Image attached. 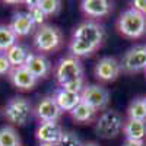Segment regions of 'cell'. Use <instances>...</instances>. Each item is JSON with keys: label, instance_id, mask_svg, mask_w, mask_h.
I'll list each match as a JSON object with an SVG mask.
<instances>
[{"label": "cell", "instance_id": "83f0119b", "mask_svg": "<svg viewBox=\"0 0 146 146\" xmlns=\"http://www.w3.org/2000/svg\"><path fill=\"white\" fill-rule=\"evenodd\" d=\"M121 146H146L145 142H139V140H124Z\"/></svg>", "mask_w": 146, "mask_h": 146}, {"label": "cell", "instance_id": "9a60e30c", "mask_svg": "<svg viewBox=\"0 0 146 146\" xmlns=\"http://www.w3.org/2000/svg\"><path fill=\"white\" fill-rule=\"evenodd\" d=\"M10 29L16 34V36H28L34 31H36V25L34 23L32 18L28 15V12H16L12 16V21L9 23Z\"/></svg>", "mask_w": 146, "mask_h": 146}, {"label": "cell", "instance_id": "7a4b0ae2", "mask_svg": "<svg viewBox=\"0 0 146 146\" xmlns=\"http://www.w3.org/2000/svg\"><path fill=\"white\" fill-rule=\"evenodd\" d=\"M3 117L9 123V126H27L34 117V105L25 96H12L3 108Z\"/></svg>", "mask_w": 146, "mask_h": 146}, {"label": "cell", "instance_id": "4dcf8cb0", "mask_svg": "<svg viewBox=\"0 0 146 146\" xmlns=\"http://www.w3.org/2000/svg\"><path fill=\"white\" fill-rule=\"evenodd\" d=\"M143 100H145V104H146V96H143Z\"/></svg>", "mask_w": 146, "mask_h": 146}, {"label": "cell", "instance_id": "52a82bcc", "mask_svg": "<svg viewBox=\"0 0 146 146\" xmlns=\"http://www.w3.org/2000/svg\"><path fill=\"white\" fill-rule=\"evenodd\" d=\"M120 66H121V73H126V75L146 72V44L129 48L121 57Z\"/></svg>", "mask_w": 146, "mask_h": 146}, {"label": "cell", "instance_id": "d6986e66", "mask_svg": "<svg viewBox=\"0 0 146 146\" xmlns=\"http://www.w3.org/2000/svg\"><path fill=\"white\" fill-rule=\"evenodd\" d=\"M69 114H70V117L73 120L76 121V123H79V124H88V123H91V121L95 120L96 111L94 108H91L89 105H86L85 102L80 101Z\"/></svg>", "mask_w": 146, "mask_h": 146}, {"label": "cell", "instance_id": "f546056e", "mask_svg": "<svg viewBox=\"0 0 146 146\" xmlns=\"http://www.w3.org/2000/svg\"><path fill=\"white\" fill-rule=\"evenodd\" d=\"M38 146H60L58 143H38Z\"/></svg>", "mask_w": 146, "mask_h": 146}, {"label": "cell", "instance_id": "ba28073f", "mask_svg": "<svg viewBox=\"0 0 146 146\" xmlns=\"http://www.w3.org/2000/svg\"><path fill=\"white\" fill-rule=\"evenodd\" d=\"M80 101L94 108L96 113L105 111L110 104V92L100 83L85 85L80 92Z\"/></svg>", "mask_w": 146, "mask_h": 146}, {"label": "cell", "instance_id": "4316f807", "mask_svg": "<svg viewBox=\"0 0 146 146\" xmlns=\"http://www.w3.org/2000/svg\"><path fill=\"white\" fill-rule=\"evenodd\" d=\"M131 7L146 16V0H135V2H131Z\"/></svg>", "mask_w": 146, "mask_h": 146}, {"label": "cell", "instance_id": "4fadbf2b", "mask_svg": "<svg viewBox=\"0 0 146 146\" xmlns=\"http://www.w3.org/2000/svg\"><path fill=\"white\" fill-rule=\"evenodd\" d=\"M113 3L108 0H83L80 2V10L85 16L91 18V21L102 19L113 12Z\"/></svg>", "mask_w": 146, "mask_h": 146}, {"label": "cell", "instance_id": "6da1fadb", "mask_svg": "<svg viewBox=\"0 0 146 146\" xmlns=\"http://www.w3.org/2000/svg\"><path fill=\"white\" fill-rule=\"evenodd\" d=\"M53 75L58 83V88L66 91L80 94L85 82H83V64L80 58L67 56L60 58L53 69Z\"/></svg>", "mask_w": 146, "mask_h": 146}, {"label": "cell", "instance_id": "7402d4cb", "mask_svg": "<svg viewBox=\"0 0 146 146\" xmlns=\"http://www.w3.org/2000/svg\"><path fill=\"white\" fill-rule=\"evenodd\" d=\"M18 41L16 34L10 29L9 25H0V53H6Z\"/></svg>", "mask_w": 146, "mask_h": 146}, {"label": "cell", "instance_id": "f1b7e54d", "mask_svg": "<svg viewBox=\"0 0 146 146\" xmlns=\"http://www.w3.org/2000/svg\"><path fill=\"white\" fill-rule=\"evenodd\" d=\"M82 146H100V143H96V142H83Z\"/></svg>", "mask_w": 146, "mask_h": 146}, {"label": "cell", "instance_id": "d4e9b609", "mask_svg": "<svg viewBox=\"0 0 146 146\" xmlns=\"http://www.w3.org/2000/svg\"><path fill=\"white\" fill-rule=\"evenodd\" d=\"M60 146H82L83 142L79 137V135L76 131H72V130H64L62 140L58 143Z\"/></svg>", "mask_w": 146, "mask_h": 146}, {"label": "cell", "instance_id": "30bf717a", "mask_svg": "<svg viewBox=\"0 0 146 146\" xmlns=\"http://www.w3.org/2000/svg\"><path fill=\"white\" fill-rule=\"evenodd\" d=\"M62 114L63 111L58 108L53 95L42 96L34 107V115L38 118V121H58Z\"/></svg>", "mask_w": 146, "mask_h": 146}, {"label": "cell", "instance_id": "ac0fdd59", "mask_svg": "<svg viewBox=\"0 0 146 146\" xmlns=\"http://www.w3.org/2000/svg\"><path fill=\"white\" fill-rule=\"evenodd\" d=\"M5 54H6V57H7L12 67H21V66H25L27 58L29 57L31 51H29V48L25 44L16 42L12 48H9Z\"/></svg>", "mask_w": 146, "mask_h": 146}, {"label": "cell", "instance_id": "8992f818", "mask_svg": "<svg viewBox=\"0 0 146 146\" xmlns=\"http://www.w3.org/2000/svg\"><path fill=\"white\" fill-rule=\"evenodd\" d=\"M72 40L83 41V42H88L96 48H100L105 40V29L100 22L88 19V21H83L82 23H79L73 29Z\"/></svg>", "mask_w": 146, "mask_h": 146}, {"label": "cell", "instance_id": "277c9868", "mask_svg": "<svg viewBox=\"0 0 146 146\" xmlns=\"http://www.w3.org/2000/svg\"><path fill=\"white\" fill-rule=\"evenodd\" d=\"M64 36L58 27L44 23L38 27L34 34V47L40 54H51L63 45Z\"/></svg>", "mask_w": 146, "mask_h": 146}, {"label": "cell", "instance_id": "44dd1931", "mask_svg": "<svg viewBox=\"0 0 146 146\" xmlns=\"http://www.w3.org/2000/svg\"><path fill=\"white\" fill-rule=\"evenodd\" d=\"M127 118L146 121V104L143 96H136L135 100L130 101L127 107Z\"/></svg>", "mask_w": 146, "mask_h": 146}, {"label": "cell", "instance_id": "5b68a950", "mask_svg": "<svg viewBox=\"0 0 146 146\" xmlns=\"http://www.w3.org/2000/svg\"><path fill=\"white\" fill-rule=\"evenodd\" d=\"M124 118L117 110L107 108L102 114L95 120V133L101 139L117 137L124 127Z\"/></svg>", "mask_w": 146, "mask_h": 146}, {"label": "cell", "instance_id": "8fae6325", "mask_svg": "<svg viewBox=\"0 0 146 146\" xmlns=\"http://www.w3.org/2000/svg\"><path fill=\"white\" fill-rule=\"evenodd\" d=\"M63 133L58 121H40L35 129V137L38 143H60Z\"/></svg>", "mask_w": 146, "mask_h": 146}, {"label": "cell", "instance_id": "ffe728a7", "mask_svg": "<svg viewBox=\"0 0 146 146\" xmlns=\"http://www.w3.org/2000/svg\"><path fill=\"white\" fill-rule=\"evenodd\" d=\"M0 146H22V140L16 127L9 124L0 127Z\"/></svg>", "mask_w": 146, "mask_h": 146}, {"label": "cell", "instance_id": "7c38bea8", "mask_svg": "<svg viewBox=\"0 0 146 146\" xmlns=\"http://www.w3.org/2000/svg\"><path fill=\"white\" fill-rule=\"evenodd\" d=\"M7 78H9V82L13 85L16 89L25 91V92L34 89L36 86V83H38V79H36L25 66L12 67V70L7 75Z\"/></svg>", "mask_w": 146, "mask_h": 146}, {"label": "cell", "instance_id": "3957f363", "mask_svg": "<svg viewBox=\"0 0 146 146\" xmlns=\"http://www.w3.org/2000/svg\"><path fill=\"white\" fill-rule=\"evenodd\" d=\"M120 35L129 40H139L146 34V16L139 10L129 7L120 13L115 22Z\"/></svg>", "mask_w": 146, "mask_h": 146}, {"label": "cell", "instance_id": "603a6c76", "mask_svg": "<svg viewBox=\"0 0 146 146\" xmlns=\"http://www.w3.org/2000/svg\"><path fill=\"white\" fill-rule=\"evenodd\" d=\"M27 7H28V10H27L28 15L32 18V21H34V23L36 25V28L44 25L47 16H45L44 12L40 9V6L36 5V2H27Z\"/></svg>", "mask_w": 146, "mask_h": 146}, {"label": "cell", "instance_id": "9c48e42d", "mask_svg": "<svg viewBox=\"0 0 146 146\" xmlns=\"http://www.w3.org/2000/svg\"><path fill=\"white\" fill-rule=\"evenodd\" d=\"M94 75L100 82H114L121 75L120 60L111 56L101 57L94 67Z\"/></svg>", "mask_w": 146, "mask_h": 146}, {"label": "cell", "instance_id": "2e32d148", "mask_svg": "<svg viewBox=\"0 0 146 146\" xmlns=\"http://www.w3.org/2000/svg\"><path fill=\"white\" fill-rule=\"evenodd\" d=\"M53 98H54V101L57 102L58 108L62 110V111L70 113L72 110L80 102V94L70 92V91H66L63 88H57L53 94Z\"/></svg>", "mask_w": 146, "mask_h": 146}, {"label": "cell", "instance_id": "484cf974", "mask_svg": "<svg viewBox=\"0 0 146 146\" xmlns=\"http://www.w3.org/2000/svg\"><path fill=\"white\" fill-rule=\"evenodd\" d=\"M12 70V66L9 63V60L5 53H0V76H6L9 75Z\"/></svg>", "mask_w": 146, "mask_h": 146}, {"label": "cell", "instance_id": "cb8c5ba5", "mask_svg": "<svg viewBox=\"0 0 146 146\" xmlns=\"http://www.w3.org/2000/svg\"><path fill=\"white\" fill-rule=\"evenodd\" d=\"M36 5L40 6V9L45 13V16H54L62 10V2L58 0H38Z\"/></svg>", "mask_w": 146, "mask_h": 146}, {"label": "cell", "instance_id": "5bb4252c", "mask_svg": "<svg viewBox=\"0 0 146 146\" xmlns=\"http://www.w3.org/2000/svg\"><path fill=\"white\" fill-rule=\"evenodd\" d=\"M25 67L38 80L50 76V73L53 72V64L48 60V57L44 54H40V53H31L29 57L27 58Z\"/></svg>", "mask_w": 146, "mask_h": 146}, {"label": "cell", "instance_id": "e0dca14e", "mask_svg": "<svg viewBox=\"0 0 146 146\" xmlns=\"http://www.w3.org/2000/svg\"><path fill=\"white\" fill-rule=\"evenodd\" d=\"M123 135H124V137H126L127 140L145 142V139H146V121L127 118V120L124 121Z\"/></svg>", "mask_w": 146, "mask_h": 146}]
</instances>
